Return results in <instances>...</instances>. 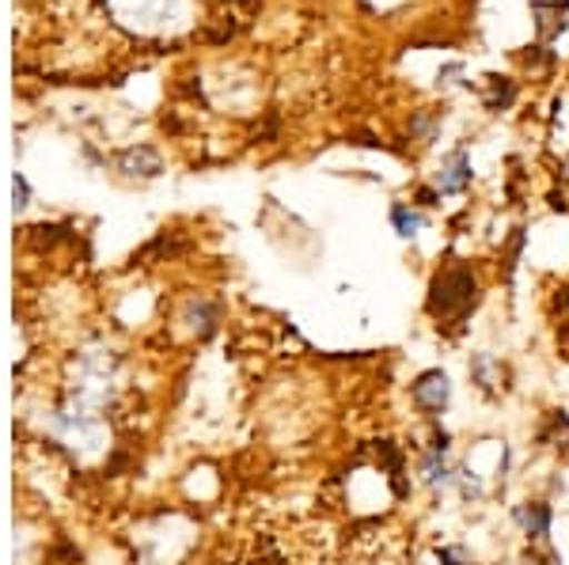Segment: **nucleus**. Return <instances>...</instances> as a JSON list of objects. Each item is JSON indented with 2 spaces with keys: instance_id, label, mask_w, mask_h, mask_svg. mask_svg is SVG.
Wrapping results in <instances>:
<instances>
[{
  "instance_id": "nucleus-1",
  "label": "nucleus",
  "mask_w": 569,
  "mask_h": 565,
  "mask_svg": "<svg viewBox=\"0 0 569 565\" xmlns=\"http://www.w3.org/2000/svg\"><path fill=\"white\" fill-rule=\"evenodd\" d=\"M448 395H452V387H448L445 372H426L415 384V403L426 406L429 414H440V410L448 406Z\"/></svg>"
},
{
  "instance_id": "nucleus-2",
  "label": "nucleus",
  "mask_w": 569,
  "mask_h": 565,
  "mask_svg": "<svg viewBox=\"0 0 569 565\" xmlns=\"http://www.w3.org/2000/svg\"><path fill=\"white\" fill-rule=\"evenodd\" d=\"M512 516H517L520 532L531 535V539H539V535L550 532V508L547 505H520Z\"/></svg>"
},
{
  "instance_id": "nucleus-3",
  "label": "nucleus",
  "mask_w": 569,
  "mask_h": 565,
  "mask_svg": "<svg viewBox=\"0 0 569 565\" xmlns=\"http://www.w3.org/2000/svg\"><path fill=\"white\" fill-rule=\"evenodd\" d=\"M467 179H471V171H467V160L456 157L448 163V175H440V190H448V194H456V190L467 186Z\"/></svg>"
},
{
  "instance_id": "nucleus-4",
  "label": "nucleus",
  "mask_w": 569,
  "mask_h": 565,
  "mask_svg": "<svg viewBox=\"0 0 569 565\" xmlns=\"http://www.w3.org/2000/svg\"><path fill=\"white\" fill-rule=\"evenodd\" d=\"M391 221H395V228H399V235H415V232H418V224H421V216H418V213H410L407 205H395Z\"/></svg>"
}]
</instances>
